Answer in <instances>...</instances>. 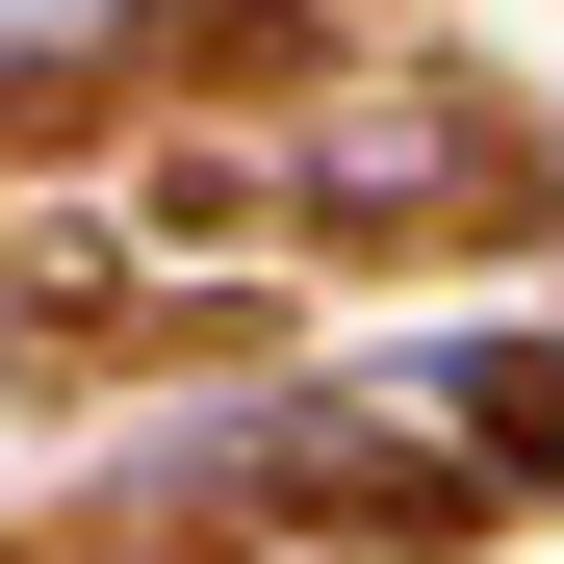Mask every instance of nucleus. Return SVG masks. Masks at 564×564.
Returning <instances> with one entry per match:
<instances>
[{
    "instance_id": "f257e3e1",
    "label": "nucleus",
    "mask_w": 564,
    "mask_h": 564,
    "mask_svg": "<svg viewBox=\"0 0 564 564\" xmlns=\"http://www.w3.org/2000/svg\"><path fill=\"white\" fill-rule=\"evenodd\" d=\"M462 436H488V462H539V488H564V359L513 334V359H462Z\"/></svg>"
}]
</instances>
